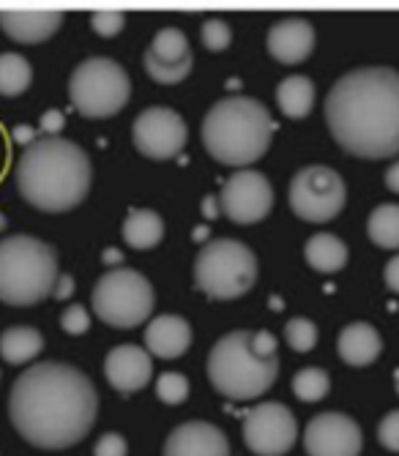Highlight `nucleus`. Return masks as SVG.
I'll use <instances>...</instances> for the list:
<instances>
[{"instance_id":"obj_19","label":"nucleus","mask_w":399,"mask_h":456,"mask_svg":"<svg viewBox=\"0 0 399 456\" xmlns=\"http://www.w3.org/2000/svg\"><path fill=\"white\" fill-rule=\"evenodd\" d=\"M191 345V325L178 314H159L145 328V350L156 358H181Z\"/></svg>"},{"instance_id":"obj_26","label":"nucleus","mask_w":399,"mask_h":456,"mask_svg":"<svg viewBox=\"0 0 399 456\" xmlns=\"http://www.w3.org/2000/svg\"><path fill=\"white\" fill-rule=\"evenodd\" d=\"M151 58L162 61V63H186L194 61L191 50H189V38L183 30L178 28H162L153 38H151V47L145 50Z\"/></svg>"},{"instance_id":"obj_16","label":"nucleus","mask_w":399,"mask_h":456,"mask_svg":"<svg viewBox=\"0 0 399 456\" xmlns=\"http://www.w3.org/2000/svg\"><path fill=\"white\" fill-rule=\"evenodd\" d=\"M165 456H230V440L208 421H186L170 432Z\"/></svg>"},{"instance_id":"obj_10","label":"nucleus","mask_w":399,"mask_h":456,"mask_svg":"<svg viewBox=\"0 0 399 456\" xmlns=\"http://www.w3.org/2000/svg\"><path fill=\"white\" fill-rule=\"evenodd\" d=\"M347 202V186L342 175L326 164H309L290 181V208L298 219L326 224L337 219Z\"/></svg>"},{"instance_id":"obj_42","label":"nucleus","mask_w":399,"mask_h":456,"mask_svg":"<svg viewBox=\"0 0 399 456\" xmlns=\"http://www.w3.org/2000/svg\"><path fill=\"white\" fill-rule=\"evenodd\" d=\"M4 230H6V216L0 214V232H4Z\"/></svg>"},{"instance_id":"obj_38","label":"nucleus","mask_w":399,"mask_h":456,"mask_svg":"<svg viewBox=\"0 0 399 456\" xmlns=\"http://www.w3.org/2000/svg\"><path fill=\"white\" fill-rule=\"evenodd\" d=\"M383 279H386V287L391 289V293H399V255L386 263Z\"/></svg>"},{"instance_id":"obj_6","label":"nucleus","mask_w":399,"mask_h":456,"mask_svg":"<svg viewBox=\"0 0 399 456\" xmlns=\"http://www.w3.org/2000/svg\"><path fill=\"white\" fill-rule=\"evenodd\" d=\"M58 252L42 238L12 235L0 240V301L33 306L53 296L58 281Z\"/></svg>"},{"instance_id":"obj_14","label":"nucleus","mask_w":399,"mask_h":456,"mask_svg":"<svg viewBox=\"0 0 399 456\" xmlns=\"http://www.w3.org/2000/svg\"><path fill=\"white\" fill-rule=\"evenodd\" d=\"M362 445V427L345 412H321L304 429V448L309 456H358Z\"/></svg>"},{"instance_id":"obj_13","label":"nucleus","mask_w":399,"mask_h":456,"mask_svg":"<svg viewBox=\"0 0 399 456\" xmlns=\"http://www.w3.org/2000/svg\"><path fill=\"white\" fill-rule=\"evenodd\" d=\"M219 205L230 222L255 224L263 222L273 208V189L263 173L238 170L227 178L219 191Z\"/></svg>"},{"instance_id":"obj_9","label":"nucleus","mask_w":399,"mask_h":456,"mask_svg":"<svg viewBox=\"0 0 399 456\" xmlns=\"http://www.w3.org/2000/svg\"><path fill=\"white\" fill-rule=\"evenodd\" d=\"M91 304L102 322L112 328H134L151 317L156 296L151 281L140 271L115 268L96 281Z\"/></svg>"},{"instance_id":"obj_43","label":"nucleus","mask_w":399,"mask_h":456,"mask_svg":"<svg viewBox=\"0 0 399 456\" xmlns=\"http://www.w3.org/2000/svg\"><path fill=\"white\" fill-rule=\"evenodd\" d=\"M396 394H399V369H396Z\"/></svg>"},{"instance_id":"obj_33","label":"nucleus","mask_w":399,"mask_h":456,"mask_svg":"<svg viewBox=\"0 0 399 456\" xmlns=\"http://www.w3.org/2000/svg\"><path fill=\"white\" fill-rule=\"evenodd\" d=\"M91 25L99 36L110 38V36H118L126 25V14L118 12V9H99L91 14Z\"/></svg>"},{"instance_id":"obj_22","label":"nucleus","mask_w":399,"mask_h":456,"mask_svg":"<svg viewBox=\"0 0 399 456\" xmlns=\"http://www.w3.org/2000/svg\"><path fill=\"white\" fill-rule=\"evenodd\" d=\"M42 350H45L42 330H36L30 325H14L0 334V355H4V361L12 366L33 361Z\"/></svg>"},{"instance_id":"obj_2","label":"nucleus","mask_w":399,"mask_h":456,"mask_svg":"<svg viewBox=\"0 0 399 456\" xmlns=\"http://www.w3.org/2000/svg\"><path fill=\"white\" fill-rule=\"evenodd\" d=\"M326 123L342 151L358 159L399 153V71L367 66L347 71L326 96Z\"/></svg>"},{"instance_id":"obj_31","label":"nucleus","mask_w":399,"mask_h":456,"mask_svg":"<svg viewBox=\"0 0 399 456\" xmlns=\"http://www.w3.org/2000/svg\"><path fill=\"white\" fill-rule=\"evenodd\" d=\"M156 396L165 404H181L189 396V380L181 371H162V375L156 378Z\"/></svg>"},{"instance_id":"obj_11","label":"nucleus","mask_w":399,"mask_h":456,"mask_svg":"<svg viewBox=\"0 0 399 456\" xmlns=\"http://www.w3.org/2000/svg\"><path fill=\"white\" fill-rule=\"evenodd\" d=\"M244 443L257 456H285L298 437V421L282 402H263L244 416Z\"/></svg>"},{"instance_id":"obj_32","label":"nucleus","mask_w":399,"mask_h":456,"mask_svg":"<svg viewBox=\"0 0 399 456\" xmlns=\"http://www.w3.org/2000/svg\"><path fill=\"white\" fill-rule=\"evenodd\" d=\"M200 38H203V45L211 50V53H222L230 47L232 41V30L224 20H206L203 28H200Z\"/></svg>"},{"instance_id":"obj_24","label":"nucleus","mask_w":399,"mask_h":456,"mask_svg":"<svg viewBox=\"0 0 399 456\" xmlns=\"http://www.w3.org/2000/svg\"><path fill=\"white\" fill-rule=\"evenodd\" d=\"M165 238V219L151 208H132L124 219V240L132 248H153Z\"/></svg>"},{"instance_id":"obj_37","label":"nucleus","mask_w":399,"mask_h":456,"mask_svg":"<svg viewBox=\"0 0 399 456\" xmlns=\"http://www.w3.org/2000/svg\"><path fill=\"white\" fill-rule=\"evenodd\" d=\"M61 129H63V112L61 110H47L42 115V132H50V137H58Z\"/></svg>"},{"instance_id":"obj_1","label":"nucleus","mask_w":399,"mask_h":456,"mask_svg":"<svg viewBox=\"0 0 399 456\" xmlns=\"http://www.w3.org/2000/svg\"><path fill=\"white\" fill-rule=\"evenodd\" d=\"M99 396L71 363L45 361L25 369L9 394L14 429L36 448L58 451L83 440L96 424Z\"/></svg>"},{"instance_id":"obj_8","label":"nucleus","mask_w":399,"mask_h":456,"mask_svg":"<svg viewBox=\"0 0 399 456\" xmlns=\"http://www.w3.org/2000/svg\"><path fill=\"white\" fill-rule=\"evenodd\" d=\"M132 96L126 69L112 58H86L69 77V99L79 115L110 118L121 112Z\"/></svg>"},{"instance_id":"obj_34","label":"nucleus","mask_w":399,"mask_h":456,"mask_svg":"<svg viewBox=\"0 0 399 456\" xmlns=\"http://www.w3.org/2000/svg\"><path fill=\"white\" fill-rule=\"evenodd\" d=\"M61 328L66 330V334H71V337L86 334V330L91 328V317H88L86 306L71 304V306L61 314Z\"/></svg>"},{"instance_id":"obj_17","label":"nucleus","mask_w":399,"mask_h":456,"mask_svg":"<svg viewBox=\"0 0 399 456\" xmlns=\"http://www.w3.org/2000/svg\"><path fill=\"white\" fill-rule=\"evenodd\" d=\"M63 12L58 9H0V28L22 45H38L58 33L63 25Z\"/></svg>"},{"instance_id":"obj_28","label":"nucleus","mask_w":399,"mask_h":456,"mask_svg":"<svg viewBox=\"0 0 399 456\" xmlns=\"http://www.w3.org/2000/svg\"><path fill=\"white\" fill-rule=\"evenodd\" d=\"M329 391H331V378H329L326 369H321V366H306V369H298L296 371V378H293V394L301 402H321Z\"/></svg>"},{"instance_id":"obj_39","label":"nucleus","mask_w":399,"mask_h":456,"mask_svg":"<svg viewBox=\"0 0 399 456\" xmlns=\"http://www.w3.org/2000/svg\"><path fill=\"white\" fill-rule=\"evenodd\" d=\"M71 293H74V279H71L69 273L58 276V281H55V289H53V298H58V301H66V298H71Z\"/></svg>"},{"instance_id":"obj_30","label":"nucleus","mask_w":399,"mask_h":456,"mask_svg":"<svg viewBox=\"0 0 399 456\" xmlns=\"http://www.w3.org/2000/svg\"><path fill=\"white\" fill-rule=\"evenodd\" d=\"M194 61H186V63H162L156 61L145 53V71L151 74V79H156L159 86H175V82L186 79L189 71H191Z\"/></svg>"},{"instance_id":"obj_41","label":"nucleus","mask_w":399,"mask_h":456,"mask_svg":"<svg viewBox=\"0 0 399 456\" xmlns=\"http://www.w3.org/2000/svg\"><path fill=\"white\" fill-rule=\"evenodd\" d=\"M14 140H17V142H22V145L28 148V145H30V142H36L38 137H33L30 126H17V129H14Z\"/></svg>"},{"instance_id":"obj_36","label":"nucleus","mask_w":399,"mask_h":456,"mask_svg":"<svg viewBox=\"0 0 399 456\" xmlns=\"http://www.w3.org/2000/svg\"><path fill=\"white\" fill-rule=\"evenodd\" d=\"M126 453H129V445L124 435H118V432H104L94 445V456H126Z\"/></svg>"},{"instance_id":"obj_4","label":"nucleus","mask_w":399,"mask_h":456,"mask_svg":"<svg viewBox=\"0 0 399 456\" xmlns=\"http://www.w3.org/2000/svg\"><path fill=\"white\" fill-rule=\"evenodd\" d=\"M276 378V337L268 330H230L208 353V380L232 402L257 399Z\"/></svg>"},{"instance_id":"obj_35","label":"nucleus","mask_w":399,"mask_h":456,"mask_svg":"<svg viewBox=\"0 0 399 456\" xmlns=\"http://www.w3.org/2000/svg\"><path fill=\"white\" fill-rule=\"evenodd\" d=\"M378 440H380L383 448L399 453V410L386 412V419L378 427Z\"/></svg>"},{"instance_id":"obj_12","label":"nucleus","mask_w":399,"mask_h":456,"mask_svg":"<svg viewBox=\"0 0 399 456\" xmlns=\"http://www.w3.org/2000/svg\"><path fill=\"white\" fill-rule=\"evenodd\" d=\"M132 140L142 156L165 161L183 151L189 129L186 120L173 107H148L134 118Z\"/></svg>"},{"instance_id":"obj_7","label":"nucleus","mask_w":399,"mask_h":456,"mask_svg":"<svg viewBox=\"0 0 399 456\" xmlns=\"http://www.w3.org/2000/svg\"><path fill=\"white\" fill-rule=\"evenodd\" d=\"M257 281L255 252L235 238L208 240L194 260V284L214 301H230L249 293Z\"/></svg>"},{"instance_id":"obj_21","label":"nucleus","mask_w":399,"mask_h":456,"mask_svg":"<svg viewBox=\"0 0 399 456\" xmlns=\"http://www.w3.org/2000/svg\"><path fill=\"white\" fill-rule=\"evenodd\" d=\"M304 257L309 263V268L321 271V273H337L347 265V246L342 238H337L334 232H317L306 240L304 246Z\"/></svg>"},{"instance_id":"obj_15","label":"nucleus","mask_w":399,"mask_h":456,"mask_svg":"<svg viewBox=\"0 0 399 456\" xmlns=\"http://www.w3.org/2000/svg\"><path fill=\"white\" fill-rule=\"evenodd\" d=\"M153 361L145 347L137 345H118L104 358V378L118 394H134L151 383Z\"/></svg>"},{"instance_id":"obj_40","label":"nucleus","mask_w":399,"mask_h":456,"mask_svg":"<svg viewBox=\"0 0 399 456\" xmlns=\"http://www.w3.org/2000/svg\"><path fill=\"white\" fill-rule=\"evenodd\" d=\"M386 186L399 194V161H394L391 167L386 170Z\"/></svg>"},{"instance_id":"obj_23","label":"nucleus","mask_w":399,"mask_h":456,"mask_svg":"<svg viewBox=\"0 0 399 456\" xmlns=\"http://www.w3.org/2000/svg\"><path fill=\"white\" fill-rule=\"evenodd\" d=\"M276 104L282 115L298 120L306 118L314 107V82L304 74H290L276 86Z\"/></svg>"},{"instance_id":"obj_3","label":"nucleus","mask_w":399,"mask_h":456,"mask_svg":"<svg viewBox=\"0 0 399 456\" xmlns=\"http://www.w3.org/2000/svg\"><path fill=\"white\" fill-rule=\"evenodd\" d=\"M14 183L33 208L63 214L86 200L91 189V159L66 137H38L20 153Z\"/></svg>"},{"instance_id":"obj_20","label":"nucleus","mask_w":399,"mask_h":456,"mask_svg":"<svg viewBox=\"0 0 399 456\" xmlns=\"http://www.w3.org/2000/svg\"><path fill=\"white\" fill-rule=\"evenodd\" d=\"M337 350H339V358L347 366H370L372 361H378V355L383 350V339L375 330V325L350 322V325L342 328Z\"/></svg>"},{"instance_id":"obj_27","label":"nucleus","mask_w":399,"mask_h":456,"mask_svg":"<svg viewBox=\"0 0 399 456\" xmlns=\"http://www.w3.org/2000/svg\"><path fill=\"white\" fill-rule=\"evenodd\" d=\"M33 69L20 53L0 55V96H20L30 88Z\"/></svg>"},{"instance_id":"obj_29","label":"nucleus","mask_w":399,"mask_h":456,"mask_svg":"<svg viewBox=\"0 0 399 456\" xmlns=\"http://www.w3.org/2000/svg\"><path fill=\"white\" fill-rule=\"evenodd\" d=\"M285 342L296 353H309L317 345V325L306 317H293L285 325Z\"/></svg>"},{"instance_id":"obj_25","label":"nucleus","mask_w":399,"mask_h":456,"mask_svg":"<svg viewBox=\"0 0 399 456\" xmlns=\"http://www.w3.org/2000/svg\"><path fill=\"white\" fill-rule=\"evenodd\" d=\"M367 235L380 248H399V205L383 202L367 219Z\"/></svg>"},{"instance_id":"obj_18","label":"nucleus","mask_w":399,"mask_h":456,"mask_svg":"<svg viewBox=\"0 0 399 456\" xmlns=\"http://www.w3.org/2000/svg\"><path fill=\"white\" fill-rule=\"evenodd\" d=\"M314 50V28L306 20H279L268 30V53L273 61L293 66L312 55Z\"/></svg>"},{"instance_id":"obj_5","label":"nucleus","mask_w":399,"mask_h":456,"mask_svg":"<svg viewBox=\"0 0 399 456\" xmlns=\"http://www.w3.org/2000/svg\"><path fill=\"white\" fill-rule=\"evenodd\" d=\"M273 137L268 107L252 96H224L203 118V145L227 167H247L265 156Z\"/></svg>"}]
</instances>
